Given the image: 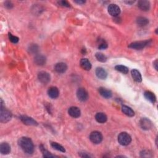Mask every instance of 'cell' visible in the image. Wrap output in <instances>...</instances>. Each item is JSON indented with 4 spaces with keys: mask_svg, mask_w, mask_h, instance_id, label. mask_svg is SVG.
<instances>
[{
    "mask_svg": "<svg viewBox=\"0 0 158 158\" xmlns=\"http://www.w3.org/2000/svg\"><path fill=\"white\" fill-rule=\"evenodd\" d=\"M19 145L25 153L31 154L34 151V144L31 139L28 137H22L19 140Z\"/></svg>",
    "mask_w": 158,
    "mask_h": 158,
    "instance_id": "1",
    "label": "cell"
},
{
    "mask_svg": "<svg viewBox=\"0 0 158 158\" xmlns=\"http://www.w3.org/2000/svg\"><path fill=\"white\" fill-rule=\"evenodd\" d=\"M12 118L11 112L3 106V102L1 100V109H0V121L2 123L8 122Z\"/></svg>",
    "mask_w": 158,
    "mask_h": 158,
    "instance_id": "2",
    "label": "cell"
},
{
    "mask_svg": "<svg viewBox=\"0 0 158 158\" xmlns=\"http://www.w3.org/2000/svg\"><path fill=\"white\" fill-rule=\"evenodd\" d=\"M131 142L132 138L127 132H122L118 136V142L122 146H127Z\"/></svg>",
    "mask_w": 158,
    "mask_h": 158,
    "instance_id": "3",
    "label": "cell"
},
{
    "mask_svg": "<svg viewBox=\"0 0 158 158\" xmlns=\"http://www.w3.org/2000/svg\"><path fill=\"white\" fill-rule=\"evenodd\" d=\"M151 41L150 40H145V41H135L134 43H130L129 47L132 48V49H137V50H140L142 49L143 48H145L149 45L151 43Z\"/></svg>",
    "mask_w": 158,
    "mask_h": 158,
    "instance_id": "4",
    "label": "cell"
},
{
    "mask_svg": "<svg viewBox=\"0 0 158 158\" xmlns=\"http://www.w3.org/2000/svg\"><path fill=\"white\" fill-rule=\"evenodd\" d=\"M103 135L102 133L98 131L92 132L90 135V140L94 144H99L103 141Z\"/></svg>",
    "mask_w": 158,
    "mask_h": 158,
    "instance_id": "5",
    "label": "cell"
},
{
    "mask_svg": "<svg viewBox=\"0 0 158 158\" xmlns=\"http://www.w3.org/2000/svg\"><path fill=\"white\" fill-rule=\"evenodd\" d=\"M38 79L43 84H47L51 80V76L49 73L45 71L40 72L38 74Z\"/></svg>",
    "mask_w": 158,
    "mask_h": 158,
    "instance_id": "6",
    "label": "cell"
},
{
    "mask_svg": "<svg viewBox=\"0 0 158 158\" xmlns=\"http://www.w3.org/2000/svg\"><path fill=\"white\" fill-rule=\"evenodd\" d=\"M107 10H108L109 14L113 17H117L121 13V9L117 4H110L107 8Z\"/></svg>",
    "mask_w": 158,
    "mask_h": 158,
    "instance_id": "7",
    "label": "cell"
},
{
    "mask_svg": "<svg viewBox=\"0 0 158 158\" xmlns=\"http://www.w3.org/2000/svg\"><path fill=\"white\" fill-rule=\"evenodd\" d=\"M77 97L80 102H84L88 98L87 91L84 88H80L77 91Z\"/></svg>",
    "mask_w": 158,
    "mask_h": 158,
    "instance_id": "8",
    "label": "cell"
},
{
    "mask_svg": "<svg viewBox=\"0 0 158 158\" xmlns=\"http://www.w3.org/2000/svg\"><path fill=\"white\" fill-rule=\"evenodd\" d=\"M141 128L144 130H149L152 127V123L147 118H142L140 121Z\"/></svg>",
    "mask_w": 158,
    "mask_h": 158,
    "instance_id": "9",
    "label": "cell"
},
{
    "mask_svg": "<svg viewBox=\"0 0 158 158\" xmlns=\"http://www.w3.org/2000/svg\"><path fill=\"white\" fill-rule=\"evenodd\" d=\"M69 114L74 118H78L81 115V111L79 107L76 106L71 107L68 110Z\"/></svg>",
    "mask_w": 158,
    "mask_h": 158,
    "instance_id": "10",
    "label": "cell"
},
{
    "mask_svg": "<svg viewBox=\"0 0 158 158\" xmlns=\"http://www.w3.org/2000/svg\"><path fill=\"white\" fill-rule=\"evenodd\" d=\"M20 119L24 124L27 125L36 126L38 125V123L35 121L34 119H32L31 117H29L26 116H21L20 117Z\"/></svg>",
    "mask_w": 158,
    "mask_h": 158,
    "instance_id": "11",
    "label": "cell"
},
{
    "mask_svg": "<svg viewBox=\"0 0 158 158\" xmlns=\"http://www.w3.org/2000/svg\"><path fill=\"white\" fill-rule=\"evenodd\" d=\"M48 94L51 98L56 99L59 95V91L57 87H51L50 88H49V89L48 90Z\"/></svg>",
    "mask_w": 158,
    "mask_h": 158,
    "instance_id": "12",
    "label": "cell"
},
{
    "mask_svg": "<svg viewBox=\"0 0 158 158\" xmlns=\"http://www.w3.org/2000/svg\"><path fill=\"white\" fill-rule=\"evenodd\" d=\"M67 69V66L64 62H59L54 66V70L57 73L63 74L66 72Z\"/></svg>",
    "mask_w": 158,
    "mask_h": 158,
    "instance_id": "13",
    "label": "cell"
},
{
    "mask_svg": "<svg viewBox=\"0 0 158 158\" xmlns=\"http://www.w3.org/2000/svg\"><path fill=\"white\" fill-rule=\"evenodd\" d=\"M138 6L141 10L143 11H148L150 9V3L146 0H141L138 3Z\"/></svg>",
    "mask_w": 158,
    "mask_h": 158,
    "instance_id": "14",
    "label": "cell"
},
{
    "mask_svg": "<svg viewBox=\"0 0 158 158\" xmlns=\"http://www.w3.org/2000/svg\"><path fill=\"white\" fill-rule=\"evenodd\" d=\"M46 61V57L41 54L36 55L34 58V62L38 66H43L44 64H45Z\"/></svg>",
    "mask_w": 158,
    "mask_h": 158,
    "instance_id": "15",
    "label": "cell"
},
{
    "mask_svg": "<svg viewBox=\"0 0 158 158\" xmlns=\"http://www.w3.org/2000/svg\"><path fill=\"white\" fill-rule=\"evenodd\" d=\"M96 75L97 76L102 80H104L107 78V73L106 71V70L102 68V67H98L96 69Z\"/></svg>",
    "mask_w": 158,
    "mask_h": 158,
    "instance_id": "16",
    "label": "cell"
},
{
    "mask_svg": "<svg viewBox=\"0 0 158 158\" xmlns=\"http://www.w3.org/2000/svg\"><path fill=\"white\" fill-rule=\"evenodd\" d=\"M98 91H99V93L101 95H102L104 98L109 99V98H111L112 96V92L110 90L106 89V88H105L101 87L99 88Z\"/></svg>",
    "mask_w": 158,
    "mask_h": 158,
    "instance_id": "17",
    "label": "cell"
},
{
    "mask_svg": "<svg viewBox=\"0 0 158 158\" xmlns=\"http://www.w3.org/2000/svg\"><path fill=\"white\" fill-rule=\"evenodd\" d=\"M80 64L81 67L85 71H90L92 69L91 62L89 61V60L86 58L82 59L80 62Z\"/></svg>",
    "mask_w": 158,
    "mask_h": 158,
    "instance_id": "18",
    "label": "cell"
},
{
    "mask_svg": "<svg viewBox=\"0 0 158 158\" xmlns=\"http://www.w3.org/2000/svg\"><path fill=\"white\" fill-rule=\"evenodd\" d=\"M0 152L2 154H8L11 152V147L8 143H2L0 145Z\"/></svg>",
    "mask_w": 158,
    "mask_h": 158,
    "instance_id": "19",
    "label": "cell"
},
{
    "mask_svg": "<svg viewBox=\"0 0 158 158\" xmlns=\"http://www.w3.org/2000/svg\"><path fill=\"white\" fill-rule=\"evenodd\" d=\"M131 74L133 79H134L135 82L140 83L142 81V77L140 72H139L137 69H133L131 71Z\"/></svg>",
    "mask_w": 158,
    "mask_h": 158,
    "instance_id": "20",
    "label": "cell"
},
{
    "mask_svg": "<svg viewBox=\"0 0 158 158\" xmlns=\"http://www.w3.org/2000/svg\"><path fill=\"white\" fill-rule=\"evenodd\" d=\"M144 96L147 100H148L149 102L152 103H155L156 102V96L154 95V94L149 91H146L144 93Z\"/></svg>",
    "mask_w": 158,
    "mask_h": 158,
    "instance_id": "21",
    "label": "cell"
},
{
    "mask_svg": "<svg viewBox=\"0 0 158 158\" xmlns=\"http://www.w3.org/2000/svg\"><path fill=\"white\" fill-rule=\"evenodd\" d=\"M95 119L98 122L101 124H104L107 121V117L104 113L98 112L95 116Z\"/></svg>",
    "mask_w": 158,
    "mask_h": 158,
    "instance_id": "22",
    "label": "cell"
},
{
    "mask_svg": "<svg viewBox=\"0 0 158 158\" xmlns=\"http://www.w3.org/2000/svg\"><path fill=\"white\" fill-rule=\"evenodd\" d=\"M122 111L124 112V114H125L126 116H127L129 117H133L135 115L134 111L129 106H123L122 107Z\"/></svg>",
    "mask_w": 158,
    "mask_h": 158,
    "instance_id": "23",
    "label": "cell"
},
{
    "mask_svg": "<svg viewBox=\"0 0 158 158\" xmlns=\"http://www.w3.org/2000/svg\"><path fill=\"white\" fill-rule=\"evenodd\" d=\"M148 23H149V21L146 17H139L137 19V24H138V26H139L140 27L146 26Z\"/></svg>",
    "mask_w": 158,
    "mask_h": 158,
    "instance_id": "24",
    "label": "cell"
},
{
    "mask_svg": "<svg viewBox=\"0 0 158 158\" xmlns=\"http://www.w3.org/2000/svg\"><path fill=\"white\" fill-rule=\"evenodd\" d=\"M51 146L52 147V148H53L56 150L59 151H61V152H62V153L66 152L65 148L64 147H63L62 146V145L59 144L58 143H56V142H51Z\"/></svg>",
    "mask_w": 158,
    "mask_h": 158,
    "instance_id": "25",
    "label": "cell"
},
{
    "mask_svg": "<svg viewBox=\"0 0 158 158\" xmlns=\"http://www.w3.org/2000/svg\"><path fill=\"white\" fill-rule=\"evenodd\" d=\"M115 69L116 71L123 73L124 74H127L129 73V68L126 66L122 65H117L115 67Z\"/></svg>",
    "mask_w": 158,
    "mask_h": 158,
    "instance_id": "26",
    "label": "cell"
},
{
    "mask_svg": "<svg viewBox=\"0 0 158 158\" xmlns=\"http://www.w3.org/2000/svg\"><path fill=\"white\" fill-rule=\"evenodd\" d=\"M40 150L41 151V153L43 154V156L44 157H56V156L53 155L51 153H49L48 151H47L43 145H41L40 147Z\"/></svg>",
    "mask_w": 158,
    "mask_h": 158,
    "instance_id": "27",
    "label": "cell"
},
{
    "mask_svg": "<svg viewBox=\"0 0 158 158\" xmlns=\"http://www.w3.org/2000/svg\"><path fill=\"white\" fill-rule=\"evenodd\" d=\"M96 58L98 61L102 62H105L107 61V57L102 53H97L95 54Z\"/></svg>",
    "mask_w": 158,
    "mask_h": 158,
    "instance_id": "28",
    "label": "cell"
},
{
    "mask_svg": "<svg viewBox=\"0 0 158 158\" xmlns=\"http://www.w3.org/2000/svg\"><path fill=\"white\" fill-rule=\"evenodd\" d=\"M98 48L99 49H105L107 48V43L104 40L101 39L98 41Z\"/></svg>",
    "mask_w": 158,
    "mask_h": 158,
    "instance_id": "29",
    "label": "cell"
},
{
    "mask_svg": "<svg viewBox=\"0 0 158 158\" xmlns=\"http://www.w3.org/2000/svg\"><path fill=\"white\" fill-rule=\"evenodd\" d=\"M29 51L31 54H35L39 51V46L35 45V44L31 45L29 48Z\"/></svg>",
    "mask_w": 158,
    "mask_h": 158,
    "instance_id": "30",
    "label": "cell"
},
{
    "mask_svg": "<svg viewBox=\"0 0 158 158\" xmlns=\"http://www.w3.org/2000/svg\"><path fill=\"white\" fill-rule=\"evenodd\" d=\"M9 39L12 43H18L19 40L18 37L12 35L11 34H9Z\"/></svg>",
    "mask_w": 158,
    "mask_h": 158,
    "instance_id": "31",
    "label": "cell"
},
{
    "mask_svg": "<svg viewBox=\"0 0 158 158\" xmlns=\"http://www.w3.org/2000/svg\"><path fill=\"white\" fill-rule=\"evenodd\" d=\"M58 3L61 5V6H64V7H67V8H69V7H70V4H69L67 1H59L58 2Z\"/></svg>",
    "mask_w": 158,
    "mask_h": 158,
    "instance_id": "32",
    "label": "cell"
},
{
    "mask_svg": "<svg viewBox=\"0 0 158 158\" xmlns=\"http://www.w3.org/2000/svg\"><path fill=\"white\" fill-rule=\"evenodd\" d=\"M79 156L82 157H92V156L90 155V154H88L87 153H84V152L80 153Z\"/></svg>",
    "mask_w": 158,
    "mask_h": 158,
    "instance_id": "33",
    "label": "cell"
},
{
    "mask_svg": "<svg viewBox=\"0 0 158 158\" xmlns=\"http://www.w3.org/2000/svg\"><path fill=\"white\" fill-rule=\"evenodd\" d=\"M6 6L8 8H11L12 7V4L11 2H6Z\"/></svg>",
    "mask_w": 158,
    "mask_h": 158,
    "instance_id": "34",
    "label": "cell"
},
{
    "mask_svg": "<svg viewBox=\"0 0 158 158\" xmlns=\"http://www.w3.org/2000/svg\"><path fill=\"white\" fill-rule=\"evenodd\" d=\"M75 3H76L77 4H84L86 1H81V0H77V1H74Z\"/></svg>",
    "mask_w": 158,
    "mask_h": 158,
    "instance_id": "35",
    "label": "cell"
},
{
    "mask_svg": "<svg viewBox=\"0 0 158 158\" xmlns=\"http://www.w3.org/2000/svg\"><path fill=\"white\" fill-rule=\"evenodd\" d=\"M153 66H154V67L156 70L157 71L158 69H157V59L153 62Z\"/></svg>",
    "mask_w": 158,
    "mask_h": 158,
    "instance_id": "36",
    "label": "cell"
},
{
    "mask_svg": "<svg viewBox=\"0 0 158 158\" xmlns=\"http://www.w3.org/2000/svg\"><path fill=\"white\" fill-rule=\"evenodd\" d=\"M126 3H127V4H133L134 3V1H127V2H125Z\"/></svg>",
    "mask_w": 158,
    "mask_h": 158,
    "instance_id": "37",
    "label": "cell"
}]
</instances>
